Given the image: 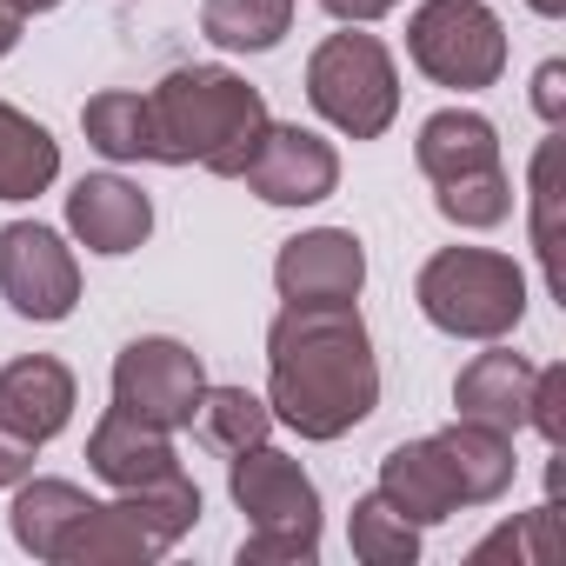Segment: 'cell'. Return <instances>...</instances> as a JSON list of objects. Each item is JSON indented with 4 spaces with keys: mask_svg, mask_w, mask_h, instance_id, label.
Listing matches in <instances>:
<instances>
[{
    "mask_svg": "<svg viewBox=\"0 0 566 566\" xmlns=\"http://www.w3.org/2000/svg\"><path fill=\"white\" fill-rule=\"evenodd\" d=\"M266 407L301 440H340L380 407V360L354 301H287L273 314Z\"/></svg>",
    "mask_w": 566,
    "mask_h": 566,
    "instance_id": "cell-1",
    "label": "cell"
},
{
    "mask_svg": "<svg viewBox=\"0 0 566 566\" xmlns=\"http://www.w3.org/2000/svg\"><path fill=\"white\" fill-rule=\"evenodd\" d=\"M147 114H154V160L160 167H207L220 180H240L253 147L273 127L266 94L227 67H174L147 94Z\"/></svg>",
    "mask_w": 566,
    "mask_h": 566,
    "instance_id": "cell-2",
    "label": "cell"
},
{
    "mask_svg": "<svg viewBox=\"0 0 566 566\" xmlns=\"http://www.w3.org/2000/svg\"><path fill=\"white\" fill-rule=\"evenodd\" d=\"M227 493L253 520L240 539V566H314L321 559V486L307 467L280 447H240L227 453Z\"/></svg>",
    "mask_w": 566,
    "mask_h": 566,
    "instance_id": "cell-3",
    "label": "cell"
},
{
    "mask_svg": "<svg viewBox=\"0 0 566 566\" xmlns=\"http://www.w3.org/2000/svg\"><path fill=\"white\" fill-rule=\"evenodd\" d=\"M413 301L453 340H506L526 321V273L493 247H440L413 280Z\"/></svg>",
    "mask_w": 566,
    "mask_h": 566,
    "instance_id": "cell-4",
    "label": "cell"
},
{
    "mask_svg": "<svg viewBox=\"0 0 566 566\" xmlns=\"http://www.w3.org/2000/svg\"><path fill=\"white\" fill-rule=\"evenodd\" d=\"M307 101L347 140H380L400 114V67L374 34H327L307 61Z\"/></svg>",
    "mask_w": 566,
    "mask_h": 566,
    "instance_id": "cell-5",
    "label": "cell"
},
{
    "mask_svg": "<svg viewBox=\"0 0 566 566\" xmlns=\"http://www.w3.org/2000/svg\"><path fill=\"white\" fill-rule=\"evenodd\" d=\"M407 54L433 87L480 94L506 74V28L486 0H420L407 21Z\"/></svg>",
    "mask_w": 566,
    "mask_h": 566,
    "instance_id": "cell-6",
    "label": "cell"
},
{
    "mask_svg": "<svg viewBox=\"0 0 566 566\" xmlns=\"http://www.w3.org/2000/svg\"><path fill=\"white\" fill-rule=\"evenodd\" d=\"M200 394H207V367L187 340L147 334V340H127L114 360V407L134 413L140 427H160V433L193 427Z\"/></svg>",
    "mask_w": 566,
    "mask_h": 566,
    "instance_id": "cell-7",
    "label": "cell"
},
{
    "mask_svg": "<svg viewBox=\"0 0 566 566\" xmlns=\"http://www.w3.org/2000/svg\"><path fill=\"white\" fill-rule=\"evenodd\" d=\"M0 294L21 321H67L74 301H81V266H74V247L41 227V220H14L0 227Z\"/></svg>",
    "mask_w": 566,
    "mask_h": 566,
    "instance_id": "cell-8",
    "label": "cell"
},
{
    "mask_svg": "<svg viewBox=\"0 0 566 566\" xmlns=\"http://www.w3.org/2000/svg\"><path fill=\"white\" fill-rule=\"evenodd\" d=\"M240 180H247V193H260L266 207H314V200H327V193L340 187V154H334V140H321L314 127L273 120Z\"/></svg>",
    "mask_w": 566,
    "mask_h": 566,
    "instance_id": "cell-9",
    "label": "cell"
},
{
    "mask_svg": "<svg viewBox=\"0 0 566 566\" xmlns=\"http://www.w3.org/2000/svg\"><path fill=\"white\" fill-rule=\"evenodd\" d=\"M273 287H280V301H360V287H367L360 233H347V227L294 233L273 260Z\"/></svg>",
    "mask_w": 566,
    "mask_h": 566,
    "instance_id": "cell-10",
    "label": "cell"
},
{
    "mask_svg": "<svg viewBox=\"0 0 566 566\" xmlns=\"http://www.w3.org/2000/svg\"><path fill=\"white\" fill-rule=\"evenodd\" d=\"M67 227H74V240L87 253L120 260V253H134L154 233V200L134 180H120V174H87L67 193Z\"/></svg>",
    "mask_w": 566,
    "mask_h": 566,
    "instance_id": "cell-11",
    "label": "cell"
},
{
    "mask_svg": "<svg viewBox=\"0 0 566 566\" xmlns=\"http://www.w3.org/2000/svg\"><path fill=\"white\" fill-rule=\"evenodd\" d=\"M533 374H539L533 360H520L513 347H493L486 340V354H473L460 367V380H453L460 420H480L493 433H520L526 427V407H533Z\"/></svg>",
    "mask_w": 566,
    "mask_h": 566,
    "instance_id": "cell-12",
    "label": "cell"
},
{
    "mask_svg": "<svg viewBox=\"0 0 566 566\" xmlns=\"http://www.w3.org/2000/svg\"><path fill=\"white\" fill-rule=\"evenodd\" d=\"M87 467L114 486V493H134V486H154L167 473H180V453H174V433L160 427H140L134 413L107 407L87 433Z\"/></svg>",
    "mask_w": 566,
    "mask_h": 566,
    "instance_id": "cell-13",
    "label": "cell"
},
{
    "mask_svg": "<svg viewBox=\"0 0 566 566\" xmlns=\"http://www.w3.org/2000/svg\"><path fill=\"white\" fill-rule=\"evenodd\" d=\"M0 420L14 433H28L34 447H48L67 420H74V374L54 354H21L0 367Z\"/></svg>",
    "mask_w": 566,
    "mask_h": 566,
    "instance_id": "cell-14",
    "label": "cell"
},
{
    "mask_svg": "<svg viewBox=\"0 0 566 566\" xmlns=\"http://www.w3.org/2000/svg\"><path fill=\"white\" fill-rule=\"evenodd\" d=\"M427 440H433V453L447 460L460 506H493V500L513 486V473H520L513 433H493V427H480V420H453V427H440V433H427Z\"/></svg>",
    "mask_w": 566,
    "mask_h": 566,
    "instance_id": "cell-15",
    "label": "cell"
},
{
    "mask_svg": "<svg viewBox=\"0 0 566 566\" xmlns=\"http://www.w3.org/2000/svg\"><path fill=\"white\" fill-rule=\"evenodd\" d=\"M147 559H160V539L120 500H94L54 539V566H147Z\"/></svg>",
    "mask_w": 566,
    "mask_h": 566,
    "instance_id": "cell-16",
    "label": "cell"
},
{
    "mask_svg": "<svg viewBox=\"0 0 566 566\" xmlns=\"http://www.w3.org/2000/svg\"><path fill=\"white\" fill-rule=\"evenodd\" d=\"M380 493H387L413 526H440V520L460 513L453 473H447V460L433 453V440H400V447L380 460Z\"/></svg>",
    "mask_w": 566,
    "mask_h": 566,
    "instance_id": "cell-17",
    "label": "cell"
},
{
    "mask_svg": "<svg viewBox=\"0 0 566 566\" xmlns=\"http://www.w3.org/2000/svg\"><path fill=\"white\" fill-rule=\"evenodd\" d=\"M413 160H420V174L440 187V180H460V174L500 167V134H493L486 114H473V107H447V114H433V120L420 127Z\"/></svg>",
    "mask_w": 566,
    "mask_h": 566,
    "instance_id": "cell-18",
    "label": "cell"
},
{
    "mask_svg": "<svg viewBox=\"0 0 566 566\" xmlns=\"http://www.w3.org/2000/svg\"><path fill=\"white\" fill-rule=\"evenodd\" d=\"M54 174H61V140L34 114L0 101V200H34L54 187Z\"/></svg>",
    "mask_w": 566,
    "mask_h": 566,
    "instance_id": "cell-19",
    "label": "cell"
},
{
    "mask_svg": "<svg viewBox=\"0 0 566 566\" xmlns=\"http://www.w3.org/2000/svg\"><path fill=\"white\" fill-rule=\"evenodd\" d=\"M94 500L74 486V480H21L14 486V513H8V526H14V539H21V553H34V559H54V539L87 513Z\"/></svg>",
    "mask_w": 566,
    "mask_h": 566,
    "instance_id": "cell-20",
    "label": "cell"
},
{
    "mask_svg": "<svg viewBox=\"0 0 566 566\" xmlns=\"http://www.w3.org/2000/svg\"><path fill=\"white\" fill-rule=\"evenodd\" d=\"M294 28V0H207L200 8V34L220 54H266Z\"/></svg>",
    "mask_w": 566,
    "mask_h": 566,
    "instance_id": "cell-21",
    "label": "cell"
},
{
    "mask_svg": "<svg viewBox=\"0 0 566 566\" xmlns=\"http://www.w3.org/2000/svg\"><path fill=\"white\" fill-rule=\"evenodd\" d=\"M81 127H87V147L107 154V160H154V114H147V94H127V87H107L81 107Z\"/></svg>",
    "mask_w": 566,
    "mask_h": 566,
    "instance_id": "cell-22",
    "label": "cell"
},
{
    "mask_svg": "<svg viewBox=\"0 0 566 566\" xmlns=\"http://www.w3.org/2000/svg\"><path fill=\"white\" fill-rule=\"evenodd\" d=\"M347 539H354V559H360V566H413V559H420V526H413L380 486H374L367 500H354Z\"/></svg>",
    "mask_w": 566,
    "mask_h": 566,
    "instance_id": "cell-23",
    "label": "cell"
},
{
    "mask_svg": "<svg viewBox=\"0 0 566 566\" xmlns=\"http://www.w3.org/2000/svg\"><path fill=\"white\" fill-rule=\"evenodd\" d=\"M193 420H200L207 447H220V453L260 447V440L273 433V407H266L260 394H247V387H207L200 407H193Z\"/></svg>",
    "mask_w": 566,
    "mask_h": 566,
    "instance_id": "cell-24",
    "label": "cell"
},
{
    "mask_svg": "<svg viewBox=\"0 0 566 566\" xmlns=\"http://www.w3.org/2000/svg\"><path fill=\"white\" fill-rule=\"evenodd\" d=\"M493 559H513V566H559V500L493 526L480 546H473V566H493Z\"/></svg>",
    "mask_w": 566,
    "mask_h": 566,
    "instance_id": "cell-25",
    "label": "cell"
},
{
    "mask_svg": "<svg viewBox=\"0 0 566 566\" xmlns=\"http://www.w3.org/2000/svg\"><path fill=\"white\" fill-rule=\"evenodd\" d=\"M433 207H440V220L480 233V227H500V220L513 213V180H506V167H480V174L440 180V187H433Z\"/></svg>",
    "mask_w": 566,
    "mask_h": 566,
    "instance_id": "cell-26",
    "label": "cell"
},
{
    "mask_svg": "<svg viewBox=\"0 0 566 566\" xmlns=\"http://www.w3.org/2000/svg\"><path fill=\"white\" fill-rule=\"evenodd\" d=\"M533 253L546 266V287L566 294V280H559V140H539L533 154Z\"/></svg>",
    "mask_w": 566,
    "mask_h": 566,
    "instance_id": "cell-27",
    "label": "cell"
},
{
    "mask_svg": "<svg viewBox=\"0 0 566 566\" xmlns=\"http://www.w3.org/2000/svg\"><path fill=\"white\" fill-rule=\"evenodd\" d=\"M526 427H533L546 447H559V440H566V367H539V374H533Z\"/></svg>",
    "mask_w": 566,
    "mask_h": 566,
    "instance_id": "cell-28",
    "label": "cell"
},
{
    "mask_svg": "<svg viewBox=\"0 0 566 566\" xmlns=\"http://www.w3.org/2000/svg\"><path fill=\"white\" fill-rule=\"evenodd\" d=\"M34 453H41V447H34L28 433H14L8 420H0V486H21V480L34 473Z\"/></svg>",
    "mask_w": 566,
    "mask_h": 566,
    "instance_id": "cell-29",
    "label": "cell"
},
{
    "mask_svg": "<svg viewBox=\"0 0 566 566\" xmlns=\"http://www.w3.org/2000/svg\"><path fill=\"white\" fill-rule=\"evenodd\" d=\"M533 107H539L546 127H559V114H566V61H546L533 74Z\"/></svg>",
    "mask_w": 566,
    "mask_h": 566,
    "instance_id": "cell-30",
    "label": "cell"
},
{
    "mask_svg": "<svg viewBox=\"0 0 566 566\" xmlns=\"http://www.w3.org/2000/svg\"><path fill=\"white\" fill-rule=\"evenodd\" d=\"M321 8L334 14V21H347V28H367V21H380V14H394L400 0H321Z\"/></svg>",
    "mask_w": 566,
    "mask_h": 566,
    "instance_id": "cell-31",
    "label": "cell"
},
{
    "mask_svg": "<svg viewBox=\"0 0 566 566\" xmlns=\"http://www.w3.org/2000/svg\"><path fill=\"white\" fill-rule=\"evenodd\" d=\"M14 41H21V14L8 8V0H0V61L14 54Z\"/></svg>",
    "mask_w": 566,
    "mask_h": 566,
    "instance_id": "cell-32",
    "label": "cell"
},
{
    "mask_svg": "<svg viewBox=\"0 0 566 566\" xmlns=\"http://www.w3.org/2000/svg\"><path fill=\"white\" fill-rule=\"evenodd\" d=\"M8 8H14L21 21H34V14H54V8H61V0H8Z\"/></svg>",
    "mask_w": 566,
    "mask_h": 566,
    "instance_id": "cell-33",
    "label": "cell"
},
{
    "mask_svg": "<svg viewBox=\"0 0 566 566\" xmlns=\"http://www.w3.org/2000/svg\"><path fill=\"white\" fill-rule=\"evenodd\" d=\"M526 8H533L539 21H559V14H566V0H526Z\"/></svg>",
    "mask_w": 566,
    "mask_h": 566,
    "instance_id": "cell-34",
    "label": "cell"
}]
</instances>
